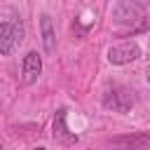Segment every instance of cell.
I'll list each match as a JSON object with an SVG mask.
<instances>
[{"instance_id": "obj_1", "label": "cell", "mask_w": 150, "mask_h": 150, "mask_svg": "<svg viewBox=\"0 0 150 150\" xmlns=\"http://www.w3.org/2000/svg\"><path fill=\"white\" fill-rule=\"evenodd\" d=\"M148 9V0H120L112 9V21L120 26H129L143 19Z\"/></svg>"}, {"instance_id": "obj_2", "label": "cell", "mask_w": 150, "mask_h": 150, "mask_svg": "<svg viewBox=\"0 0 150 150\" xmlns=\"http://www.w3.org/2000/svg\"><path fill=\"white\" fill-rule=\"evenodd\" d=\"M23 40V23L21 21H2L0 23V54L7 56L14 47Z\"/></svg>"}, {"instance_id": "obj_3", "label": "cell", "mask_w": 150, "mask_h": 150, "mask_svg": "<svg viewBox=\"0 0 150 150\" xmlns=\"http://www.w3.org/2000/svg\"><path fill=\"white\" fill-rule=\"evenodd\" d=\"M141 59V47L134 42V40H122V42H115L110 49H108V61L115 63V66H124V63H131Z\"/></svg>"}, {"instance_id": "obj_4", "label": "cell", "mask_w": 150, "mask_h": 150, "mask_svg": "<svg viewBox=\"0 0 150 150\" xmlns=\"http://www.w3.org/2000/svg\"><path fill=\"white\" fill-rule=\"evenodd\" d=\"M134 101H136V96H134V91L127 89V87H112V89H108L105 96H103V105L110 108V110H115V112H127V110L134 105Z\"/></svg>"}, {"instance_id": "obj_5", "label": "cell", "mask_w": 150, "mask_h": 150, "mask_svg": "<svg viewBox=\"0 0 150 150\" xmlns=\"http://www.w3.org/2000/svg\"><path fill=\"white\" fill-rule=\"evenodd\" d=\"M110 145L117 150H145V148H150V134H143V131L122 134V136H115L110 141Z\"/></svg>"}, {"instance_id": "obj_6", "label": "cell", "mask_w": 150, "mask_h": 150, "mask_svg": "<svg viewBox=\"0 0 150 150\" xmlns=\"http://www.w3.org/2000/svg\"><path fill=\"white\" fill-rule=\"evenodd\" d=\"M42 73V59L38 52H28L23 56V63H21V82L23 84H33Z\"/></svg>"}, {"instance_id": "obj_7", "label": "cell", "mask_w": 150, "mask_h": 150, "mask_svg": "<svg viewBox=\"0 0 150 150\" xmlns=\"http://www.w3.org/2000/svg\"><path fill=\"white\" fill-rule=\"evenodd\" d=\"M40 33H42V45H45V52H54L56 49V33H54V26H52V16L49 14H42L40 16Z\"/></svg>"}, {"instance_id": "obj_8", "label": "cell", "mask_w": 150, "mask_h": 150, "mask_svg": "<svg viewBox=\"0 0 150 150\" xmlns=\"http://www.w3.org/2000/svg\"><path fill=\"white\" fill-rule=\"evenodd\" d=\"M54 138L61 141V143H75V141H77V136L70 134L68 127H66V110H63V108H61V110L56 112V117H54Z\"/></svg>"}, {"instance_id": "obj_9", "label": "cell", "mask_w": 150, "mask_h": 150, "mask_svg": "<svg viewBox=\"0 0 150 150\" xmlns=\"http://www.w3.org/2000/svg\"><path fill=\"white\" fill-rule=\"evenodd\" d=\"M145 77H148V82H150V66H148V70H145Z\"/></svg>"}, {"instance_id": "obj_10", "label": "cell", "mask_w": 150, "mask_h": 150, "mask_svg": "<svg viewBox=\"0 0 150 150\" xmlns=\"http://www.w3.org/2000/svg\"><path fill=\"white\" fill-rule=\"evenodd\" d=\"M33 150H47V148H33Z\"/></svg>"}]
</instances>
